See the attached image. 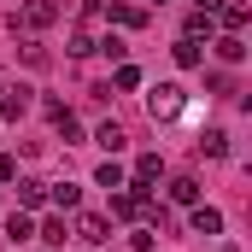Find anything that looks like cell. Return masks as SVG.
<instances>
[{
	"instance_id": "1",
	"label": "cell",
	"mask_w": 252,
	"mask_h": 252,
	"mask_svg": "<svg viewBox=\"0 0 252 252\" xmlns=\"http://www.w3.org/2000/svg\"><path fill=\"white\" fill-rule=\"evenodd\" d=\"M147 205H153V193L141 188V182H124V188H112V217H124V223L147 217Z\"/></svg>"
},
{
	"instance_id": "2",
	"label": "cell",
	"mask_w": 252,
	"mask_h": 252,
	"mask_svg": "<svg viewBox=\"0 0 252 252\" xmlns=\"http://www.w3.org/2000/svg\"><path fill=\"white\" fill-rule=\"evenodd\" d=\"M147 112H153V124H170V118H182V82H158V88L147 94Z\"/></svg>"
},
{
	"instance_id": "3",
	"label": "cell",
	"mask_w": 252,
	"mask_h": 252,
	"mask_svg": "<svg viewBox=\"0 0 252 252\" xmlns=\"http://www.w3.org/2000/svg\"><path fill=\"white\" fill-rule=\"evenodd\" d=\"M70 235H76V241H88V247H100V241H112V217H106V211H76Z\"/></svg>"
},
{
	"instance_id": "4",
	"label": "cell",
	"mask_w": 252,
	"mask_h": 252,
	"mask_svg": "<svg viewBox=\"0 0 252 252\" xmlns=\"http://www.w3.org/2000/svg\"><path fill=\"white\" fill-rule=\"evenodd\" d=\"M53 18H59V6H53V0H24V6H18V24H24L30 35H35V30H47Z\"/></svg>"
},
{
	"instance_id": "5",
	"label": "cell",
	"mask_w": 252,
	"mask_h": 252,
	"mask_svg": "<svg viewBox=\"0 0 252 252\" xmlns=\"http://www.w3.org/2000/svg\"><path fill=\"white\" fill-rule=\"evenodd\" d=\"M188 229L193 235H223V211L217 205H188Z\"/></svg>"
},
{
	"instance_id": "6",
	"label": "cell",
	"mask_w": 252,
	"mask_h": 252,
	"mask_svg": "<svg viewBox=\"0 0 252 252\" xmlns=\"http://www.w3.org/2000/svg\"><path fill=\"white\" fill-rule=\"evenodd\" d=\"M247 0H223V6H217V24H223V35H241V30H247Z\"/></svg>"
},
{
	"instance_id": "7",
	"label": "cell",
	"mask_w": 252,
	"mask_h": 252,
	"mask_svg": "<svg viewBox=\"0 0 252 252\" xmlns=\"http://www.w3.org/2000/svg\"><path fill=\"white\" fill-rule=\"evenodd\" d=\"M41 205H47V182L18 176V211H41Z\"/></svg>"
},
{
	"instance_id": "8",
	"label": "cell",
	"mask_w": 252,
	"mask_h": 252,
	"mask_svg": "<svg viewBox=\"0 0 252 252\" xmlns=\"http://www.w3.org/2000/svg\"><path fill=\"white\" fill-rule=\"evenodd\" d=\"M35 241H41L47 252H59L64 241H70V223H64V217H47V223H35Z\"/></svg>"
},
{
	"instance_id": "9",
	"label": "cell",
	"mask_w": 252,
	"mask_h": 252,
	"mask_svg": "<svg viewBox=\"0 0 252 252\" xmlns=\"http://www.w3.org/2000/svg\"><path fill=\"white\" fill-rule=\"evenodd\" d=\"M193 147H199V153H205V158H229V129H199V141H193Z\"/></svg>"
},
{
	"instance_id": "10",
	"label": "cell",
	"mask_w": 252,
	"mask_h": 252,
	"mask_svg": "<svg viewBox=\"0 0 252 252\" xmlns=\"http://www.w3.org/2000/svg\"><path fill=\"white\" fill-rule=\"evenodd\" d=\"M6 241H12V247L35 241V217H30V211H12V217H6Z\"/></svg>"
},
{
	"instance_id": "11",
	"label": "cell",
	"mask_w": 252,
	"mask_h": 252,
	"mask_svg": "<svg viewBox=\"0 0 252 252\" xmlns=\"http://www.w3.org/2000/svg\"><path fill=\"white\" fill-rule=\"evenodd\" d=\"M24 112H30V88H6V94H0V118H12V124H18Z\"/></svg>"
},
{
	"instance_id": "12",
	"label": "cell",
	"mask_w": 252,
	"mask_h": 252,
	"mask_svg": "<svg viewBox=\"0 0 252 252\" xmlns=\"http://www.w3.org/2000/svg\"><path fill=\"white\" fill-rule=\"evenodd\" d=\"M94 141H100V147H106L112 158H118V153H124V147H129V135H124V124H100V129H94Z\"/></svg>"
},
{
	"instance_id": "13",
	"label": "cell",
	"mask_w": 252,
	"mask_h": 252,
	"mask_svg": "<svg viewBox=\"0 0 252 252\" xmlns=\"http://www.w3.org/2000/svg\"><path fill=\"white\" fill-rule=\"evenodd\" d=\"M170 199L176 205H199V176H170Z\"/></svg>"
},
{
	"instance_id": "14",
	"label": "cell",
	"mask_w": 252,
	"mask_h": 252,
	"mask_svg": "<svg viewBox=\"0 0 252 252\" xmlns=\"http://www.w3.org/2000/svg\"><path fill=\"white\" fill-rule=\"evenodd\" d=\"M158 176H164V158H158V153H141V158H135V182L147 188V182H158Z\"/></svg>"
},
{
	"instance_id": "15",
	"label": "cell",
	"mask_w": 252,
	"mask_h": 252,
	"mask_svg": "<svg viewBox=\"0 0 252 252\" xmlns=\"http://www.w3.org/2000/svg\"><path fill=\"white\" fill-rule=\"evenodd\" d=\"M170 53H176V64H182V70H199V64H205V53H199V41H188V35H182V41H176Z\"/></svg>"
},
{
	"instance_id": "16",
	"label": "cell",
	"mask_w": 252,
	"mask_h": 252,
	"mask_svg": "<svg viewBox=\"0 0 252 252\" xmlns=\"http://www.w3.org/2000/svg\"><path fill=\"white\" fill-rule=\"evenodd\" d=\"M70 59H88V53H100V35H88V30H70V47H64Z\"/></svg>"
},
{
	"instance_id": "17",
	"label": "cell",
	"mask_w": 252,
	"mask_h": 252,
	"mask_svg": "<svg viewBox=\"0 0 252 252\" xmlns=\"http://www.w3.org/2000/svg\"><path fill=\"white\" fill-rule=\"evenodd\" d=\"M217 59H223V64H241V59H247V41H241V35H217Z\"/></svg>"
},
{
	"instance_id": "18",
	"label": "cell",
	"mask_w": 252,
	"mask_h": 252,
	"mask_svg": "<svg viewBox=\"0 0 252 252\" xmlns=\"http://www.w3.org/2000/svg\"><path fill=\"white\" fill-rule=\"evenodd\" d=\"M106 18H112V24H124V30H141V24H147V12H141V6H106Z\"/></svg>"
},
{
	"instance_id": "19",
	"label": "cell",
	"mask_w": 252,
	"mask_h": 252,
	"mask_svg": "<svg viewBox=\"0 0 252 252\" xmlns=\"http://www.w3.org/2000/svg\"><path fill=\"white\" fill-rule=\"evenodd\" d=\"M211 24H217L211 12H188V30H182V35H188V41H211Z\"/></svg>"
},
{
	"instance_id": "20",
	"label": "cell",
	"mask_w": 252,
	"mask_h": 252,
	"mask_svg": "<svg viewBox=\"0 0 252 252\" xmlns=\"http://www.w3.org/2000/svg\"><path fill=\"white\" fill-rule=\"evenodd\" d=\"M18 53H24V64H30V70H47V64H53V53H47V47H41L35 35H30V41H24Z\"/></svg>"
},
{
	"instance_id": "21",
	"label": "cell",
	"mask_w": 252,
	"mask_h": 252,
	"mask_svg": "<svg viewBox=\"0 0 252 252\" xmlns=\"http://www.w3.org/2000/svg\"><path fill=\"white\" fill-rule=\"evenodd\" d=\"M47 199H53L59 211H76V205H82V193L70 188V182H59V188H47Z\"/></svg>"
},
{
	"instance_id": "22",
	"label": "cell",
	"mask_w": 252,
	"mask_h": 252,
	"mask_svg": "<svg viewBox=\"0 0 252 252\" xmlns=\"http://www.w3.org/2000/svg\"><path fill=\"white\" fill-rule=\"evenodd\" d=\"M106 88H124V94H129V88H141V70H135V64H118Z\"/></svg>"
},
{
	"instance_id": "23",
	"label": "cell",
	"mask_w": 252,
	"mask_h": 252,
	"mask_svg": "<svg viewBox=\"0 0 252 252\" xmlns=\"http://www.w3.org/2000/svg\"><path fill=\"white\" fill-rule=\"evenodd\" d=\"M94 188H124V170H118V164H112V158H106V164H100V170H94Z\"/></svg>"
},
{
	"instance_id": "24",
	"label": "cell",
	"mask_w": 252,
	"mask_h": 252,
	"mask_svg": "<svg viewBox=\"0 0 252 252\" xmlns=\"http://www.w3.org/2000/svg\"><path fill=\"white\" fill-rule=\"evenodd\" d=\"M6 182H18V158H12V153H0V188H6Z\"/></svg>"
},
{
	"instance_id": "25",
	"label": "cell",
	"mask_w": 252,
	"mask_h": 252,
	"mask_svg": "<svg viewBox=\"0 0 252 252\" xmlns=\"http://www.w3.org/2000/svg\"><path fill=\"white\" fill-rule=\"evenodd\" d=\"M129 252H153V229H135L129 235Z\"/></svg>"
},
{
	"instance_id": "26",
	"label": "cell",
	"mask_w": 252,
	"mask_h": 252,
	"mask_svg": "<svg viewBox=\"0 0 252 252\" xmlns=\"http://www.w3.org/2000/svg\"><path fill=\"white\" fill-rule=\"evenodd\" d=\"M217 6H223V0H193V12H211V18H217Z\"/></svg>"
},
{
	"instance_id": "27",
	"label": "cell",
	"mask_w": 252,
	"mask_h": 252,
	"mask_svg": "<svg viewBox=\"0 0 252 252\" xmlns=\"http://www.w3.org/2000/svg\"><path fill=\"white\" fill-rule=\"evenodd\" d=\"M0 94H6V76H0Z\"/></svg>"
},
{
	"instance_id": "28",
	"label": "cell",
	"mask_w": 252,
	"mask_h": 252,
	"mask_svg": "<svg viewBox=\"0 0 252 252\" xmlns=\"http://www.w3.org/2000/svg\"><path fill=\"white\" fill-rule=\"evenodd\" d=\"M153 6H164V0H153Z\"/></svg>"
},
{
	"instance_id": "29",
	"label": "cell",
	"mask_w": 252,
	"mask_h": 252,
	"mask_svg": "<svg viewBox=\"0 0 252 252\" xmlns=\"http://www.w3.org/2000/svg\"><path fill=\"white\" fill-rule=\"evenodd\" d=\"M223 252H235V247H223Z\"/></svg>"
}]
</instances>
